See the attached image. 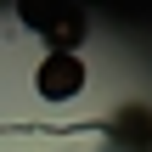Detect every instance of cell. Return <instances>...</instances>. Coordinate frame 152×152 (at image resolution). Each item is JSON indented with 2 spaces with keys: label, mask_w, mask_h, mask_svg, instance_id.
Here are the masks:
<instances>
[{
  "label": "cell",
  "mask_w": 152,
  "mask_h": 152,
  "mask_svg": "<svg viewBox=\"0 0 152 152\" xmlns=\"http://www.w3.org/2000/svg\"><path fill=\"white\" fill-rule=\"evenodd\" d=\"M34 85H39V96H45V102H73V96L85 90V62H79L73 51H51V56L39 62Z\"/></svg>",
  "instance_id": "6da1fadb"
},
{
  "label": "cell",
  "mask_w": 152,
  "mask_h": 152,
  "mask_svg": "<svg viewBox=\"0 0 152 152\" xmlns=\"http://www.w3.org/2000/svg\"><path fill=\"white\" fill-rule=\"evenodd\" d=\"M23 11H28L34 23H45V11H51V0H23ZM45 34L56 39V51H73V45L85 39V17H79V6H62V11H56V23H51Z\"/></svg>",
  "instance_id": "7a4b0ae2"
}]
</instances>
